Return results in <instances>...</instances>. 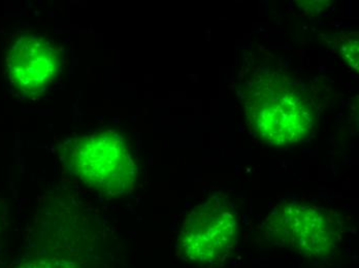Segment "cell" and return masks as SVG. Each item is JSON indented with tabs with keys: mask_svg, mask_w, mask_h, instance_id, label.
I'll return each instance as SVG.
<instances>
[{
	"mask_svg": "<svg viewBox=\"0 0 359 268\" xmlns=\"http://www.w3.org/2000/svg\"><path fill=\"white\" fill-rule=\"evenodd\" d=\"M238 239L236 209L224 196L214 194L188 215L180 247L188 260L207 267L226 261L236 250Z\"/></svg>",
	"mask_w": 359,
	"mask_h": 268,
	"instance_id": "obj_4",
	"label": "cell"
},
{
	"mask_svg": "<svg viewBox=\"0 0 359 268\" xmlns=\"http://www.w3.org/2000/svg\"><path fill=\"white\" fill-rule=\"evenodd\" d=\"M17 268H81L79 263L71 259L62 257H50V258H37L25 261Z\"/></svg>",
	"mask_w": 359,
	"mask_h": 268,
	"instance_id": "obj_7",
	"label": "cell"
},
{
	"mask_svg": "<svg viewBox=\"0 0 359 268\" xmlns=\"http://www.w3.org/2000/svg\"><path fill=\"white\" fill-rule=\"evenodd\" d=\"M264 231L269 241L306 258H324L338 247V220L320 206L301 202L279 204L271 211Z\"/></svg>",
	"mask_w": 359,
	"mask_h": 268,
	"instance_id": "obj_3",
	"label": "cell"
},
{
	"mask_svg": "<svg viewBox=\"0 0 359 268\" xmlns=\"http://www.w3.org/2000/svg\"><path fill=\"white\" fill-rule=\"evenodd\" d=\"M65 159L72 173L100 193L124 195L135 186V160L126 139L116 132H102L76 139Z\"/></svg>",
	"mask_w": 359,
	"mask_h": 268,
	"instance_id": "obj_2",
	"label": "cell"
},
{
	"mask_svg": "<svg viewBox=\"0 0 359 268\" xmlns=\"http://www.w3.org/2000/svg\"><path fill=\"white\" fill-rule=\"evenodd\" d=\"M334 45L338 49L339 54L343 60L347 63L350 69L358 71L359 59V34L358 31L341 34L334 39Z\"/></svg>",
	"mask_w": 359,
	"mask_h": 268,
	"instance_id": "obj_6",
	"label": "cell"
},
{
	"mask_svg": "<svg viewBox=\"0 0 359 268\" xmlns=\"http://www.w3.org/2000/svg\"><path fill=\"white\" fill-rule=\"evenodd\" d=\"M6 61L11 83L25 95L43 91L60 69V54L46 39L36 36L17 39Z\"/></svg>",
	"mask_w": 359,
	"mask_h": 268,
	"instance_id": "obj_5",
	"label": "cell"
},
{
	"mask_svg": "<svg viewBox=\"0 0 359 268\" xmlns=\"http://www.w3.org/2000/svg\"><path fill=\"white\" fill-rule=\"evenodd\" d=\"M242 101L251 132L269 146L301 143L316 127L318 112L312 95L280 73H255L243 87Z\"/></svg>",
	"mask_w": 359,
	"mask_h": 268,
	"instance_id": "obj_1",
	"label": "cell"
}]
</instances>
